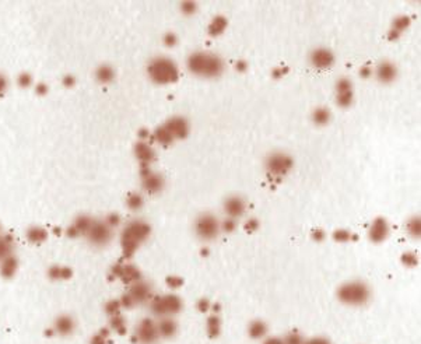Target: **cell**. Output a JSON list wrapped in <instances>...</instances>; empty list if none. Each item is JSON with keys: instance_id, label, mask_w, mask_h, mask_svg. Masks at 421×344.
Segmentation results:
<instances>
[{"instance_id": "obj_1", "label": "cell", "mask_w": 421, "mask_h": 344, "mask_svg": "<svg viewBox=\"0 0 421 344\" xmlns=\"http://www.w3.org/2000/svg\"><path fill=\"white\" fill-rule=\"evenodd\" d=\"M186 67L199 77H218L224 71V62L218 55L210 52H193L186 59Z\"/></svg>"}, {"instance_id": "obj_2", "label": "cell", "mask_w": 421, "mask_h": 344, "mask_svg": "<svg viewBox=\"0 0 421 344\" xmlns=\"http://www.w3.org/2000/svg\"><path fill=\"white\" fill-rule=\"evenodd\" d=\"M150 234L151 227L149 223H146L143 220L129 221L121 234V246L123 256L132 258L133 253L139 249V246L150 237Z\"/></svg>"}, {"instance_id": "obj_3", "label": "cell", "mask_w": 421, "mask_h": 344, "mask_svg": "<svg viewBox=\"0 0 421 344\" xmlns=\"http://www.w3.org/2000/svg\"><path fill=\"white\" fill-rule=\"evenodd\" d=\"M147 74L153 83L167 85L175 83L179 78V69L171 57L156 56L147 66Z\"/></svg>"}, {"instance_id": "obj_4", "label": "cell", "mask_w": 421, "mask_h": 344, "mask_svg": "<svg viewBox=\"0 0 421 344\" xmlns=\"http://www.w3.org/2000/svg\"><path fill=\"white\" fill-rule=\"evenodd\" d=\"M337 298H339V301L346 304V305L361 307V305H364L370 301L371 290L364 281H347L337 290Z\"/></svg>"}, {"instance_id": "obj_5", "label": "cell", "mask_w": 421, "mask_h": 344, "mask_svg": "<svg viewBox=\"0 0 421 344\" xmlns=\"http://www.w3.org/2000/svg\"><path fill=\"white\" fill-rule=\"evenodd\" d=\"M195 234L202 241H213L217 238L220 231V224L214 214L211 213H202L199 217L195 220Z\"/></svg>"}, {"instance_id": "obj_6", "label": "cell", "mask_w": 421, "mask_h": 344, "mask_svg": "<svg viewBox=\"0 0 421 344\" xmlns=\"http://www.w3.org/2000/svg\"><path fill=\"white\" fill-rule=\"evenodd\" d=\"M87 241L93 246L97 248H102L107 246L112 238H114V230L109 228L104 220H93V224L90 227V230L86 234Z\"/></svg>"}, {"instance_id": "obj_7", "label": "cell", "mask_w": 421, "mask_h": 344, "mask_svg": "<svg viewBox=\"0 0 421 344\" xmlns=\"http://www.w3.org/2000/svg\"><path fill=\"white\" fill-rule=\"evenodd\" d=\"M133 340L139 344H156L160 340L157 330V322L153 319L144 318L136 325Z\"/></svg>"}, {"instance_id": "obj_8", "label": "cell", "mask_w": 421, "mask_h": 344, "mask_svg": "<svg viewBox=\"0 0 421 344\" xmlns=\"http://www.w3.org/2000/svg\"><path fill=\"white\" fill-rule=\"evenodd\" d=\"M264 167L273 175L284 176L293 169L294 160L286 153L277 151V153H273L266 158Z\"/></svg>"}, {"instance_id": "obj_9", "label": "cell", "mask_w": 421, "mask_h": 344, "mask_svg": "<svg viewBox=\"0 0 421 344\" xmlns=\"http://www.w3.org/2000/svg\"><path fill=\"white\" fill-rule=\"evenodd\" d=\"M130 298L133 300L135 305H140V304H146L153 298V288H151L150 283L147 281L140 280L132 284L129 291H126Z\"/></svg>"}, {"instance_id": "obj_10", "label": "cell", "mask_w": 421, "mask_h": 344, "mask_svg": "<svg viewBox=\"0 0 421 344\" xmlns=\"http://www.w3.org/2000/svg\"><path fill=\"white\" fill-rule=\"evenodd\" d=\"M165 129L171 133V136L175 139H185L191 132V125L189 120L184 116H172L164 123Z\"/></svg>"}, {"instance_id": "obj_11", "label": "cell", "mask_w": 421, "mask_h": 344, "mask_svg": "<svg viewBox=\"0 0 421 344\" xmlns=\"http://www.w3.org/2000/svg\"><path fill=\"white\" fill-rule=\"evenodd\" d=\"M93 217L87 216V214H79L77 217L73 220V223L66 230V235L69 238H79V237H86L87 231L90 230V227L93 224Z\"/></svg>"}, {"instance_id": "obj_12", "label": "cell", "mask_w": 421, "mask_h": 344, "mask_svg": "<svg viewBox=\"0 0 421 344\" xmlns=\"http://www.w3.org/2000/svg\"><path fill=\"white\" fill-rule=\"evenodd\" d=\"M309 62L318 69H328L335 63V55L328 48H316L309 53Z\"/></svg>"}, {"instance_id": "obj_13", "label": "cell", "mask_w": 421, "mask_h": 344, "mask_svg": "<svg viewBox=\"0 0 421 344\" xmlns=\"http://www.w3.org/2000/svg\"><path fill=\"white\" fill-rule=\"evenodd\" d=\"M76 329V321L70 315H59L52 325V330L56 336H70Z\"/></svg>"}, {"instance_id": "obj_14", "label": "cell", "mask_w": 421, "mask_h": 344, "mask_svg": "<svg viewBox=\"0 0 421 344\" xmlns=\"http://www.w3.org/2000/svg\"><path fill=\"white\" fill-rule=\"evenodd\" d=\"M246 210V203L241 196H229L224 202V211L227 213L229 218H239L242 217L243 213Z\"/></svg>"}, {"instance_id": "obj_15", "label": "cell", "mask_w": 421, "mask_h": 344, "mask_svg": "<svg viewBox=\"0 0 421 344\" xmlns=\"http://www.w3.org/2000/svg\"><path fill=\"white\" fill-rule=\"evenodd\" d=\"M165 181L164 176L160 175L157 172H150L149 175H146L142 178V186H143L144 192H147L149 195H156L158 192H161L164 188Z\"/></svg>"}, {"instance_id": "obj_16", "label": "cell", "mask_w": 421, "mask_h": 344, "mask_svg": "<svg viewBox=\"0 0 421 344\" xmlns=\"http://www.w3.org/2000/svg\"><path fill=\"white\" fill-rule=\"evenodd\" d=\"M389 234V225L385 218L378 217L372 221L371 228H370V239L375 244L384 242Z\"/></svg>"}, {"instance_id": "obj_17", "label": "cell", "mask_w": 421, "mask_h": 344, "mask_svg": "<svg viewBox=\"0 0 421 344\" xmlns=\"http://www.w3.org/2000/svg\"><path fill=\"white\" fill-rule=\"evenodd\" d=\"M135 155L136 158L140 161V164L144 165H150L151 162L156 160V151L153 150L150 144L147 141L139 140L135 144Z\"/></svg>"}, {"instance_id": "obj_18", "label": "cell", "mask_w": 421, "mask_h": 344, "mask_svg": "<svg viewBox=\"0 0 421 344\" xmlns=\"http://www.w3.org/2000/svg\"><path fill=\"white\" fill-rule=\"evenodd\" d=\"M375 74H377V78L381 83L389 84V83L395 81L396 77H398V69H396V66L392 62H382V63L378 64Z\"/></svg>"}, {"instance_id": "obj_19", "label": "cell", "mask_w": 421, "mask_h": 344, "mask_svg": "<svg viewBox=\"0 0 421 344\" xmlns=\"http://www.w3.org/2000/svg\"><path fill=\"white\" fill-rule=\"evenodd\" d=\"M119 280L123 283V284H135L137 281L143 280V274L140 272V269L135 265H130V263H123L122 265V272L121 276H119Z\"/></svg>"}, {"instance_id": "obj_20", "label": "cell", "mask_w": 421, "mask_h": 344, "mask_svg": "<svg viewBox=\"0 0 421 344\" xmlns=\"http://www.w3.org/2000/svg\"><path fill=\"white\" fill-rule=\"evenodd\" d=\"M157 330L160 339H171L178 332V323L175 322L171 316L161 318L157 322Z\"/></svg>"}, {"instance_id": "obj_21", "label": "cell", "mask_w": 421, "mask_h": 344, "mask_svg": "<svg viewBox=\"0 0 421 344\" xmlns=\"http://www.w3.org/2000/svg\"><path fill=\"white\" fill-rule=\"evenodd\" d=\"M163 301H164L165 312L167 316H172L179 314L184 308V302L181 300V297L177 294H165L163 295Z\"/></svg>"}, {"instance_id": "obj_22", "label": "cell", "mask_w": 421, "mask_h": 344, "mask_svg": "<svg viewBox=\"0 0 421 344\" xmlns=\"http://www.w3.org/2000/svg\"><path fill=\"white\" fill-rule=\"evenodd\" d=\"M25 237L28 239V242L34 245H41L46 239H48V230L43 228L41 225H31L25 231Z\"/></svg>"}, {"instance_id": "obj_23", "label": "cell", "mask_w": 421, "mask_h": 344, "mask_svg": "<svg viewBox=\"0 0 421 344\" xmlns=\"http://www.w3.org/2000/svg\"><path fill=\"white\" fill-rule=\"evenodd\" d=\"M17 269H18V259L14 256V253L0 262V276L4 277V279L14 277V274L17 273Z\"/></svg>"}, {"instance_id": "obj_24", "label": "cell", "mask_w": 421, "mask_h": 344, "mask_svg": "<svg viewBox=\"0 0 421 344\" xmlns=\"http://www.w3.org/2000/svg\"><path fill=\"white\" fill-rule=\"evenodd\" d=\"M48 279L52 281H63L72 279L73 270L67 266H59V265H52L48 269Z\"/></svg>"}, {"instance_id": "obj_25", "label": "cell", "mask_w": 421, "mask_h": 344, "mask_svg": "<svg viewBox=\"0 0 421 344\" xmlns=\"http://www.w3.org/2000/svg\"><path fill=\"white\" fill-rule=\"evenodd\" d=\"M94 77L100 84H109L115 80V70L109 64H100L94 73Z\"/></svg>"}, {"instance_id": "obj_26", "label": "cell", "mask_w": 421, "mask_h": 344, "mask_svg": "<svg viewBox=\"0 0 421 344\" xmlns=\"http://www.w3.org/2000/svg\"><path fill=\"white\" fill-rule=\"evenodd\" d=\"M14 252V238L8 234L0 235V262Z\"/></svg>"}, {"instance_id": "obj_27", "label": "cell", "mask_w": 421, "mask_h": 344, "mask_svg": "<svg viewBox=\"0 0 421 344\" xmlns=\"http://www.w3.org/2000/svg\"><path fill=\"white\" fill-rule=\"evenodd\" d=\"M227 25H228V21L224 15H215L214 18L211 20V22L209 24L207 32H209V35L211 36L221 35L224 29L227 28Z\"/></svg>"}, {"instance_id": "obj_28", "label": "cell", "mask_w": 421, "mask_h": 344, "mask_svg": "<svg viewBox=\"0 0 421 344\" xmlns=\"http://www.w3.org/2000/svg\"><path fill=\"white\" fill-rule=\"evenodd\" d=\"M153 140H156L157 143H160L161 146H170V144H172V141H174V137L171 136V133L165 129L164 125H161V126H158L154 132H153Z\"/></svg>"}, {"instance_id": "obj_29", "label": "cell", "mask_w": 421, "mask_h": 344, "mask_svg": "<svg viewBox=\"0 0 421 344\" xmlns=\"http://www.w3.org/2000/svg\"><path fill=\"white\" fill-rule=\"evenodd\" d=\"M206 332H207V335L211 337V339H215V337H218L220 332H221V322H220L218 316L211 315V316H209V318H207Z\"/></svg>"}, {"instance_id": "obj_30", "label": "cell", "mask_w": 421, "mask_h": 344, "mask_svg": "<svg viewBox=\"0 0 421 344\" xmlns=\"http://www.w3.org/2000/svg\"><path fill=\"white\" fill-rule=\"evenodd\" d=\"M248 333L252 339H262L267 333V326L262 321H253L248 326Z\"/></svg>"}, {"instance_id": "obj_31", "label": "cell", "mask_w": 421, "mask_h": 344, "mask_svg": "<svg viewBox=\"0 0 421 344\" xmlns=\"http://www.w3.org/2000/svg\"><path fill=\"white\" fill-rule=\"evenodd\" d=\"M109 326H111L109 330H112V332L118 333V335H125V333H126V329H128L126 321H125V318H123L122 314L111 316V318H109Z\"/></svg>"}, {"instance_id": "obj_32", "label": "cell", "mask_w": 421, "mask_h": 344, "mask_svg": "<svg viewBox=\"0 0 421 344\" xmlns=\"http://www.w3.org/2000/svg\"><path fill=\"white\" fill-rule=\"evenodd\" d=\"M144 204V197L139 192H132L126 197V206L132 211H139Z\"/></svg>"}, {"instance_id": "obj_33", "label": "cell", "mask_w": 421, "mask_h": 344, "mask_svg": "<svg viewBox=\"0 0 421 344\" xmlns=\"http://www.w3.org/2000/svg\"><path fill=\"white\" fill-rule=\"evenodd\" d=\"M312 120H314L315 125H318V126L326 125L329 120H330V112H329V109H326V108H316L314 112H312Z\"/></svg>"}, {"instance_id": "obj_34", "label": "cell", "mask_w": 421, "mask_h": 344, "mask_svg": "<svg viewBox=\"0 0 421 344\" xmlns=\"http://www.w3.org/2000/svg\"><path fill=\"white\" fill-rule=\"evenodd\" d=\"M407 232L412 235V237H414V238H420L421 235V220L419 216H416V217L410 218L409 221H407Z\"/></svg>"}, {"instance_id": "obj_35", "label": "cell", "mask_w": 421, "mask_h": 344, "mask_svg": "<svg viewBox=\"0 0 421 344\" xmlns=\"http://www.w3.org/2000/svg\"><path fill=\"white\" fill-rule=\"evenodd\" d=\"M104 311H105V314H107L109 318H111V316L119 315V314H121V311H122L121 301H119V300H109V301L105 304V307H104Z\"/></svg>"}, {"instance_id": "obj_36", "label": "cell", "mask_w": 421, "mask_h": 344, "mask_svg": "<svg viewBox=\"0 0 421 344\" xmlns=\"http://www.w3.org/2000/svg\"><path fill=\"white\" fill-rule=\"evenodd\" d=\"M410 22H412V20H410V17H409V15H399V17H396V18H395L392 29H395V31H398V32L402 34L405 29L409 28Z\"/></svg>"}, {"instance_id": "obj_37", "label": "cell", "mask_w": 421, "mask_h": 344, "mask_svg": "<svg viewBox=\"0 0 421 344\" xmlns=\"http://www.w3.org/2000/svg\"><path fill=\"white\" fill-rule=\"evenodd\" d=\"M109 333H111L109 329H101L98 333H95L91 337L90 344H108L109 343Z\"/></svg>"}, {"instance_id": "obj_38", "label": "cell", "mask_w": 421, "mask_h": 344, "mask_svg": "<svg viewBox=\"0 0 421 344\" xmlns=\"http://www.w3.org/2000/svg\"><path fill=\"white\" fill-rule=\"evenodd\" d=\"M181 7V11L182 14L185 15H193L196 11H198V3L196 1H192V0H185L179 4Z\"/></svg>"}, {"instance_id": "obj_39", "label": "cell", "mask_w": 421, "mask_h": 344, "mask_svg": "<svg viewBox=\"0 0 421 344\" xmlns=\"http://www.w3.org/2000/svg\"><path fill=\"white\" fill-rule=\"evenodd\" d=\"M336 91H337V94L353 91V83H351V80L347 77L339 78L337 83H336Z\"/></svg>"}, {"instance_id": "obj_40", "label": "cell", "mask_w": 421, "mask_h": 344, "mask_svg": "<svg viewBox=\"0 0 421 344\" xmlns=\"http://www.w3.org/2000/svg\"><path fill=\"white\" fill-rule=\"evenodd\" d=\"M336 102H337V105L342 106V108H347V106H350L351 104H353V91L337 94Z\"/></svg>"}, {"instance_id": "obj_41", "label": "cell", "mask_w": 421, "mask_h": 344, "mask_svg": "<svg viewBox=\"0 0 421 344\" xmlns=\"http://www.w3.org/2000/svg\"><path fill=\"white\" fill-rule=\"evenodd\" d=\"M32 81H34V78H32V76L29 74L28 71H22V73H20V74L17 76V84L20 85L21 88H28V87H31V85H32Z\"/></svg>"}, {"instance_id": "obj_42", "label": "cell", "mask_w": 421, "mask_h": 344, "mask_svg": "<svg viewBox=\"0 0 421 344\" xmlns=\"http://www.w3.org/2000/svg\"><path fill=\"white\" fill-rule=\"evenodd\" d=\"M402 263L407 267H414L419 265V258H417L414 253H403V255H402Z\"/></svg>"}, {"instance_id": "obj_43", "label": "cell", "mask_w": 421, "mask_h": 344, "mask_svg": "<svg viewBox=\"0 0 421 344\" xmlns=\"http://www.w3.org/2000/svg\"><path fill=\"white\" fill-rule=\"evenodd\" d=\"M104 223L109 227V228H116L118 225L121 224V216L116 214V213H109L107 217L104 218Z\"/></svg>"}, {"instance_id": "obj_44", "label": "cell", "mask_w": 421, "mask_h": 344, "mask_svg": "<svg viewBox=\"0 0 421 344\" xmlns=\"http://www.w3.org/2000/svg\"><path fill=\"white\" fill-rule=\"evenodd\" d=\"M283 342H284V344H304V337L301 336L300 333H297V332H293V333H290V335H287L284 339H283Z\"/></svg>"}, {"instance_id": "obj_45", "label": "cell", "mask_w": 421, "mask_h": 344, "mask_svg": "<svg viewBox=\"0 0 421 344\" xmlns=\"http://www.w3.org/2000/svg\"><path fill=\"white\" fill-rule=\"evenodd\" d=\"M351 238H353V235L347 230H337V231L333 232V239L337 242H347Z\"/></svg>"}, {"instance_id": "obj_46", "label": "cell", "mask_w": 421, "mask_h": 344, "mask_svg": "<svg viewBox=\"0 0 421 344\" xmlns=\"http://www.w3.org/2000/svg\"><path fill=\"white\" fill-rule=\"evenodd\" d=\"M163 42H164V45L167 48H174V46L178 43V36H177L175 32L170 31V32H167V34L163 36Z\"/></svg>"}, {"instance_id": "obj_47", "label": "cell", "mask_w": 421, "mask_h": 344, "mask_svg": "<svg viewBox=\"0 0 421 344\" xmlns=\"http://www.w3.org/2000/svg\"><path fill=\"white\" fill-rule=\"evenodd\" d=\"M165 283H167V286L170 288H172V290H177V288H179L182 284H184V280L181 279V277H178V276H168L167 277V280H165Z\"/></svg>"}, {"instance_id": "obj_48", "label": "cell", "mask_w": 421, "mask_h": 344, "mask_svg": "<svg viewBox=\"0 0 421 344\" xmlns=\"http://www.w3.org/2000/svg\"><path fill=\"white\" fill-rule=\"evenodd\" d=\"M221 228L224 232H232L236 228V221L234 218H227L222 221Z\"/></svg>"}, {"instance_id": "obj_49", "label": "cell", "mask_w": 421, "mask_h": 344, "mask_svg": "<svg viewBox=\"0 0 421 344\" xmlns=\"http://www.w3.org/2000/svg\"><path fill=\"white\" fill-rule=\"evenodd\" d=\"M196 307H198V311H199V312L205 314V312H209V311H210V308H211V304H210V301L206 300V298H202V300L198 301Z\"/></svg>"}, {"instance_id": "obj_50", "label": "cell", "mask_w": 421, "mask_h": 344, "mask_svg": "<svg viewBox=\"0 0 421 344\" xmlns=\"http://www.w3.org/2000/svg\"><path fill=\"white\" fill-rule=\"evenodd\" d=\"M62 84L66 87V88H72L76 84V77L73 74H64L62 77Z\"/></svg>"}, {"instance_id": "obj_51", "label": "cell", "mask_w": 421, "mask_h": 344, "mask_svg": "<svg viewBox=\"0 0 421 344\" xmlns=\"http://www.w3.org/2000/svg\"><path fill=\"white\" fill-rule=\"evenodd\" d=\"M257 228H259V221H257L256 218H250V220L246 221V224H245V230L248 232L256 231Z\"/></svg>"}, {"instance_id": "obj_52", "label": "cell", "mask_w": 421, "mask_h": 344, "mask_svg": "<svg viewBox=\"0 0 421 344\" xmlns=\"http://www.w3.org/2000/svg\"><path fill=\"white\" fill-rule=\"evenodd\" d=\"M287 71H288L287 67H274V69L271 70V76L274 78H280L283 77V76H286Z\"/></svg>"}, {"instance_id": "obj_53", "label": "cell", "mask_w": 421, "mask_h": 344, "mask_svg": "<svg viewBox=\"0 0 421 344\" xmlns=\"http://www.w3.org/2000/svg\"><path fill=\"white\" fill-rule=\"evenodd\" d=\"M48 91H49V88H48V84H45V83H38V84L35 85V92L38 94V95H46L48 94Z\"/></svg>"}, {"instance_id": "obj_54", "label": "cell", "mask_w": 421, "mask_h": 344, "mask_svg": "<svg viewBox=\"0 0 421 344\" xmlns=\"http://www.w3.org/2000/svg\"><path fill=\"white\" fill-rule=\"evenodd\" d=\"M7 87H8L7 77H6L4 74H1V73H0V95H3V94L6 92Z\"/></svg>"}, {"instance_id": "obj_55", "label": "cell", "mask_w": 421, "mask_h": 344, "mask_svg": "<svg viewBox=\"0 0 421 344\" xmlns=\"http://www.w3.org/2000/svg\"><path fill=\"white\" fill-rule=\"evenodd\" d=\"M308 344H330V342L325 337H314V339L308 340Z\"/></svg>"}, {"instance_id": "obj_56", "label": "cell", "mask_w": 421, "mask_h": 344, "mask_svg": "<svg viewBox=\"0 0 421 344\" xmlns=\"http://www.w3.org/2000/svg\"><path fill=\"white\" fill-rule=\"evenodd\" d=\"M137 136H139V139L142 141H147L149 140V137H150V132H149L147 129H140V130L137 132Z\"/></svg>"}, {"instance_id": "obj_57", "label": "cell", "mask_w": 421, "mask_h": 344, "mask_svg": "<svg viewBox=\"0 0 421 344\" xmlns=\"http://www.w3.org/2000/svg\"><path fill=\"white\" fill-rule=\"evenodd\" d=\"M312 238H314L316 242H321V241H323V238H325V232L322 231V230H315V231L312 232Z\"/></svg>"}, {"instance_id": "obj_58", "label": "cell", "mask_w": 421, "mask_h": 344, "mask_svg": "<svg viewBox=\"0 0 421 344\" xmlns=\"http://www.w3.org/2000/svg\"><path fill=\"white\" fill-rule=\"evenodd\" d=\"M360 74H361L364 78L370 77V76L372 74V69L370 67V66H363V67L360 69Z\"/></svg>"}, {"instance_id": "obj_59", "label": "cell", "mask_w": 421, "mask_h": 344, "mask_svg": "<svg viewBox=\"0 0 421 344\" xmlns=\"http://www.w3.org/2000/svg\"><path fill=\"white\" fill-rule=\"evenodd\" d=\"M263 344H284V342L280 337H269L267 340H264Z\"/></svg>"}, {"instance_id": "obj_60", "label": "cell", "mask_w": 421, "mask_h": 344, "mask_svg": "<svg viewBox=\"0 0 421 344\" xmlns=\"http://www.w3.org/2000/svg\"><path fill=\"white\" fill-rule=\"evenodd\" d=\"M235 69L238 71H245L248 69V63H246L245 60H238L235 64Z\"/></svg>"}, {"instance_id": "obj_61", "label": "cell", "mask_w": 421, "mask_h": 344, "mask_svg": "<svg viewBox=\"0 0 421 344\" xmlns=\"http://www.w3.org/2000/svg\"><path fill=\"white\" fill-rule=\"evenodd\" d=\"M399 36H400V32L395 31V29H391V31H389V35H388V38H389L391 41H393V39H398Z\"/></svg>"}, {"instance_id": "obj_62", "label": "cell", "mask_w": 421, "mask_h": 344, "mask_svg": "<svg viewBox=\"0 0 421 344\" xmlns=\"http://www.w3.org/2000/svg\"><path fill=\"white\" fill-rule=\"evenodd\" d=\"M213 309H214V312H218V309H220V305H218V304H215V305H213Z\"/></svg>"}, {"instance_id": "obj_63", "label": "cell", "mask_w": 421, "mask_h": 344, "mask_svg": "<svg viewBox=\"0 0 421 344\" xmlns=\"http://www.w3.org/2000/svg\"><path fill=\"white\" fill-rule=\"evenodd\" d=\"M3 234V227H1V224H0V235Z\"/></svg>"}]
</instances>
